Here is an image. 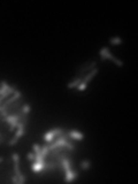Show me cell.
Listing matches in <instances>:
<instances>
[{"mask_svg": "<svg viewBox=\"0 0 138 184\" xmlns=\"http://www.w3.org/2000/svg\"><path fill=\"white\" fill-rule=\"evenodd\" d=\"M98 71H99V69L97 68V67H96V68L92 69L91 71H89V73H88V74L85 75L84 78L82 79V82H81V83L78 84V86H77V89H78L79 91H84L85 89H86V85H88V83H89V82L91 81L92 78H93V77H94V76H96V75H97V73H98Z\"/></svg>", "mask_w": 138, "mask_h": 184, "instance_id": "cell-1", "label": "cell"}, {"mask_svg": "<svg viewBox=\"0 0 138 184\" xmlns=\"http://www.w3.org/2000/svg\"><path fill=\"white\" fill-rule=\"evenodd\" d=\"M99 54H100V58H101V60L102 61H105L106 59H111L112 61H114L117 66H120V67H123V62L121 60H119V59H116L113 54L109 52V50H108L107 47H104V48H101L99 51Z\"/></svg>", "mask_w": 138, "mask_h": 184, "instance_id": "cell-2", "label": "cell"}, {"mask_svg": "<svg viewBox=\"0 0 138 184\" xmlns=\"http://www.w3.org/2000/svg\"><path fill=\"white\" fill-rule=\"evenodd\" d=\"M16 128H17V131H16V134L14 135V137L12 138V139H9V140H8V144H9L10 146L15 145L16 143L20 140V138H21L23 135H24V128H25V125H24L22 122H17V125H16Z\"/></svg>", "mask_w": 138, "mask_h": 184, "instance_id": "cell-3", "label": "cell"}, {"mask_svg": "<svg viewBox=\"0 0 138 184\" xmlns=\"http://www.w3.org/2000/svg\"><path fill=\"white\" fill-rule=\"evenodd\" d=\"M97 67V62L96 61H90V62H86V63H84V65H82L81 66V68L78 69L76 71V74H75V76H74V78L75 77H77L78 75H82V74H88L89 71H91L93 68H96Z\"/></svg>", "mask_w": 138, "mask_h": 184, "instance_id": "cell-4", "label": "cell"}, {"mask_svg": "<svg viewBox=\"0 0 138 184\" xmlns=\"http://www.w3.org/2000/svg\"><path fill=\"white\" fill-rule=\"evenodd\" d=\"M63 130H65V129H62V128H55V129H52L51 131L46 132L45 135H44V140H45L46 143H51L56 136H59L60 134H62Z\"/></svg>", "mask_w": 138, "mask_h": 184, "instance_id": "cell-5", "label": "cell"}, {"mask_svg": "<svg viewBox=\"0 0 138 184\" xmlns=\"http://www.w3.org/2000/svg\"><path fill=\"white\" fill-rule=\"evenodd\" d=\"M65 173H66V176H65V181L66 182H71V181H74L78 176V173H77L76 170H74L73 168L67 170V171H65Z\"/></svg>", "mask_w": 138, "mask_h": 184, "instance_id": "cell-6", "label": "cell"}, {"mask_svg": "<svg viewBox=\"0 0 138 184\" xmlns=\"http://www.w3.org/2000/svg\"><path fill=\"white\" fill-rule=\"evenodd\" d=\"M67 134H68V136L71 138V139H76V140H83V139H84V135L81 134V132H78V131H76V130L67 131Z\"/></svg>", "mask_w": 138, "mask_h": 184, "instance_id": "cell-7", "label": "cell"}, {"mask_svg": "<svg viewBox=\"0 0 138 184\" xmlns=\"http://www.w3.org/2000/svg\"><path fill=\"white\" fill-rule=\"evenodd\" d=\"M81 168L83 169V170H88V169L91 168V162L89 160H84L81 162Z\"/></svg>", "mask_w": 138, "mask_h": 184, "instance_id": "cell-8", "label": "cell"}, {"mask_svg": "<svg viewBox=\"0 0 138 184\" xmlns=\"http://www.w3.org/2000/svg\"><path fill=\"white\" fill-rule=\"evenodd\" d=\"M109 43L112 44V45H120L121 43H122V39L120 38V37H115V38H112L109 40Z\"/></svg>", "mask_w": 138, "mask_h": 184, "instance_id": "cell-9", "label": "cell"}, {"mask_svg": "<svg viewBox=\"0 0 138 184\" xmlns=\"http://www.w3.org/2000/svg\"><path fill=\"white\" fill-rule=\"evenodd\" d=\"M35 158H36L35 152H30V153H28V155H27V159L30 161H35Z\"/></svg>", "mask_w": 138, "mask_h": 184, "instance_id": "cell-10", "label": "cell"}, {"mask_svg": "<svg viewBox=\"0 0 138 184\" xmlns=\"http://www.w3.org/2000/svg\"><path fill=\"white\" fill-rule=\"evenodd\" d=\"M8 139H6V138L4 137H0V144H4V143H6Z\"/></svg>", "mask_w": 138, "mask_h": 184, "instance_id": "cell-11", "label": "cell"}]
</instances>
